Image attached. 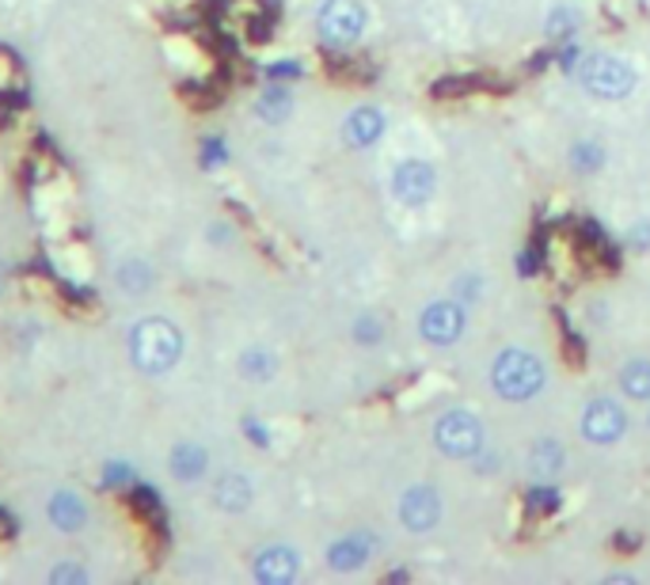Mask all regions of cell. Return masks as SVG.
Listing matches in <instances>:
<instances>
[{
    "mask_svg": "<svg viewBox=\"0 0 650 585\" xmlns=\"http://www.w3.org/2000/svg\"><path fill=\"white\" fill-rule=\"evenodd\" d=\"M130 358L141 373L160 376L183 358V334L168 320H141L130 334Z\"/></svg>",
    "mask_w": 650,
    "mask_h": 585,
    "instance_id": "6da1fadb",
    "label": "cell"
},
{
    "mask_svg": "<svg viewBox=\"0 0 650 585\" xmlns=\"http://www.w3.org/2000/svg\"><path fill=\"white\" fill-rule=\"evenodd\" d=\"M491 389L510 403L533 400L544 389V361L529 350H502L491 365Z\"/></svg>",
    "mask_w": 650,
    "mask_h": 585,
    "instance_id": "7a4b0ae2",
    "label": "cell"
},
{
    "mask_svg": "<svg viewBox=\"0 0 650 585\" xmlns=\"http://www.w3.org/2000/svg\"><path fill=\"white\" fill-rule=\"evenodd\" d=\"M582 84H586L589 96L612 103V99H624L631 88H636V68L624 62V57L589 54V57H582Z\"/></svg>",
    "mask_w": 650,
    "mask_h": 585,
    "instance_id": "3957f363",
    "label": "cell"
},
{
    "mask_svg": "<svg viewBox=\"0 0 650 585\" xmlns=\"http://www.w3.org/2000/svg\"><path fill=\"white\" fill-rule=\"evenodd\" d=\"M316 28H320V39L328 46H354L365 31V8L362 0H323L320 15H316Z\"/></svg>",
    "mask_w": 650,
    "mask_h": 585,
    "instance_id": "277c9868",
    "label": "cell"
},
{
    "mask_svg": "<svg viewBox=\"0 0 650 585\" xmlns=\"http://www.w3.org/2000/svg\"><path fill=\"white\" fill-rule=\"evenodd\" d=\"M434 442L445 456H457V460H468L483 449V423L472 415V411H449V415L438 418L434 426Z\"/></svg>",
    "mask_w": 650,
    "mask_h": 585,
    "instance_id": "5b68a950",
    "label": "cell"
},
{
    "mask_svg": "<svg viewBox=\"0 0 650 585\" xmlns=\"http://www.w3.org/2000/svg\"><path fill=\"white\" fill-rule=\"evenodd\" d=\"M582 437L594 445H616L628 434V415L616 400H594L582 411Z\"/></svg>",
    "mask_w": 650,
    "mask_h": 585,
    "instance_id": "8992f818",
    "label": "cell"
},
{
    "mask_svg": "<svg viewBox=\"0 0 650 585\" xmlns=\"http://www.w3.org/2000/svg\"><path fill=\"white\" fill-rule=\"evenodd\" d=\"M418 334L430 347H452L465 334V308L457 300H434V305H426L423 320H418Z\"/></svg>",
    "mask_w": 650,
    "mask_h": 585,
    "instance_id": "52a82bcc",
    "label": "cell"
},
{
    "mask_svg": "<svg viewBox=\"0 0 650 585\" xmlns=\"http://www.w3.org/2000/svg\"><path fill=\"white\" fill-rule=\"evenodd\" d=\"M392 191H396L399 202L423 205V202H430L434 191H438V171H434L426 160H404L396 171H392Z\"/></svg>",
    "mask_w": 650,
    "mask_h": 585,
    "instance_id": "ba28073f",
    "label": "cell"
},
{
    "mask_svg": "<svg viewBox=\"0 0 650 585\" xmlns=\"http://www.w3.org/2000/svg\"><path fill=\"white\" fill-rule=\"evenodd\" d=\"M399 521L407 532H430L441 521V498L434 487H411L399 498Z\"/></svg>",
    "mask_w": 650,
    "mask_h": 585,
    "instance_id": "9c48e42d",
    "label": "cell"
},
{
    "mask_svg": "<svg viewBox=\"0 0 650 585\" xmlns=\"http://www.w3.org/2000/svg\"><path fill=\"white\" fill-rule=\"evenodd\" d=\"M297 571H301V563H297L294 547H267V552H259L252 563L255 582H263V585H289L297 578Z\"/></svg>",
    "mask_w": 650,
    "mask_h": 585,
    "instance_id": "30bf717a",
    "label": "cell"
},
{
    "mask_svg": "<svg viewBox=\"0 0 650 585\" xmlns=\"http://www.w3.org/2000/svg\"><path fill=\"white\" fill-rule=\"evenodd\" d=\"M384 134V110L376 107H358L354 115L342 123V141L350 149H365V145H376Z\"/></svg>",
    "mask_w": 650,
    "mask_h": 585,
    "instance_id": "8fae6325",
    "label": "cell"
},
{
    "mask_svg": "<svg viewBox=\"0 0 650 585\" xmlns=\"http://www.w3.org/2000/svg\"><path fill=\"white\" fill-rule=\"evenodd\" d=\"M373 555V540L370 536H342L335 544L328 547V566L331 571H358V566H365V559Z\"/></svg>",
    "mask_w": 650,
    "mask_h": 585,
    "instance_id": "7c38bea8",
    "label": "cell"
},
{
    "mask_svg": "<svg viewBox=\"0 0 650 585\" xmlns=\"http://www.w3.org/2000/svg\"><path fill=\"white\" fill-rule=\"evenodd\" d=\"M84 518H88V510H84V502L76 494H68V490H62V494L50 502V521L57 524V529H65V532H73V529H81Z\"/></svg>",
    "mask_w": 650,
    "mask_h": 585,
    "instance_id": "4fadbf2b",
    "label": "cell"
},
{
    "mask_svg": "<svg viewBox=\"0 0 650 585\" xmlns=\"http://www.w3.org/2000/svg\"><path fill=\"white\" fill-rule=\"evenodd\" d=\"M205 464H210V456H205L202 445H179V449L171 453V471H175L179 479H202Z\"/></svg>",
    "mask_w": 650,
    "mask_h": 585,
    "instance_id": "5bb4252c",
    "label": "cell"
},
{
    "mask_svg": "<svg viewBox=\"0 0 650 585\" xmlns=\"http://www.w3.org/2000/svg\"><path fill=\"white\" fill-rule=\"evenodd\" d=\"M620 389L628 400H650V361H628V365L620 369Z\"/></svg>",
    "mask_w": 650,
    "mask_h": 585,
    "instance_id": "9a60e30c",
    "label": "cell"
},
{
    "mask_svg": "<svg viewBox=\"0 0 650 585\" xmlns=\"http://www.w3.org/2000/svg\"><path fill=\"white\" fill-rule=\"evenodd\" d=\"M217 506L233 513L247 510V506H252V483H247L244 476H225L217 483Z\"/></svg>",
    "mask_w": 650,
    "mask_h": 585,
    "instance_id": "2e32d148",
    "label": "cell"
},
{
    "mask_svg": "<svg viewBox=\"0 0 650 585\" xmlns=\"http://www.w3.org/2000/svg\"><path fill=\"white\" fill-rule=\"evenodd\" d=\"M563 468V445L544 437V442L533 445V471L536 476H555Z\"/></svg>",
    "mask_w": 650,
    "mask_h": 585,
    "instance_id": "e0dca14e",
    "label": "cell"
},
{
    "mask_svg": "<svg viewBox=\"0 0 650 585\" xmlns=\"http://www.w3.org/2000/svg\"><path fill=\"white\" fill-rule=\"evenodd\" d=\"M259 115L267 118V123H281V118L289 115V92L286 88H270L267 96L259 99Z\"/></svg>",
    "mask_w": 650,
    "mask_h": 585,
    "instance_id": "ac0fdd59",
    "label": "cell"
},
{
    "mask_svg": "<svg viewBox=\"0 0 650 585\" xmlns=\"http://www.w3.org/2000/svg\"><path fill=\"white\" fill-rule=\"evenodd\" d=\"M239 365H244V373L255 376V381H267V376L274 373V358L267 354V350H247Z\"/></svg>",
    "mask_w": 650,
    "mask_h": 585,
    "instance_id": "d6986e66",
    "label": "cell"
},
{
    "mask_svg": "<svg viewBox=\"0 0 650 585\" xmlns=\"http://www.w3.org/2000/svg\"><path fill=\"white\" fill-rule=\"evenodd\" d=\"M571 160H575L578 171H597L605 160V149L597 141H586V145H575V152H571Z\"/></svg>",
    "mask_w": 650,
    "mask_h": 585,
    "instance_id": "ffe728a7",
    "label": "cell"
},
{
    "mask_svg": "<svg viewBox=\"0 0 650 585\" xmlns=\"http://www.w3.org/2000/svg\"><path fill=\"white\" fill-rule=\"evenodd\" d=\"M575 28H578V15L571 8H555L552 20H547V34H555V39H567Z\"/></svg>",
    "mask_w": 650,
    "mask_h": 585,
    "instance_id": "44dd1931",
    "label": "cell"
},
{
    "mask_svg": "<svg viewBox=\"0 0 650 585\" xmlns=\"http://www.w3.org/2000/svg\"><path fill=\"white\" fill-rule=\"evenodd\" d=\"M354 334H358V342H362V347H373V342L381 339V323H376L373 316H362L358 327H354Z\"/></svg>",
    "mask_w": 650,
    "mask_h": 585,
    "instance_id": "7402d4cb",
    "label": "cell"
},
{
    "mask_svg": "<svg viewBox=\"0 0 650 585\" xmlns=\"http://www.w3.org/2000/svg\"><path fill=\"white\" fill-rule=\"evenodd\" d=\"M50 582H88V574L73 571V566H57V571H50Z\"/></svg>",
    "mask_w": 650,
    "mask_h": 585,
    "instance_id": "603a6c76",
    "label": "cell"
}]
</instances>
